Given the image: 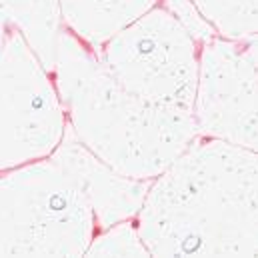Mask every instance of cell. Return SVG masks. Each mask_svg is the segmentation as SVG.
<instances>
[{"mask_svg": "<svg viewBox=\"0 0 258 258\" xmlns=\"http://www.w3.org/2000/svg\"><path fill=\"white\" fill-rule=\"evenodd\" d=\"M102 66L130 94L164 106L194 102V38L178 14L154 8L108 38Z\"/></svg>", "mask_w": 258, "mask_h": 258, "instance_id": "obj_1", "label": "cell"}]
</instances>
